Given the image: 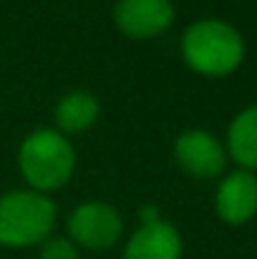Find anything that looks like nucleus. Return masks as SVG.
<instances>
[{
    "instance_id": "nucleus-1",
    "label": "nucleus",
    "mask_w": 257,
    "mask_h": 259,
    "mask_svg": "<svg viewBox=\"0 0 257 259\" xmlns=\"http://www.w3.org/2000/svg\"><path fill=\"white\" fill-rule=\"evenodd\" d=\"M181 58L202 76H227L245 58V38L219 18H202L181 33Z\"/></svg>"
},
{
    "instance_id": "nucleus-7",
    "label": "nucleus",
    "mask_w": 257,
    "mask_h": 259,
    "mask_svg": "<svg viewBox=\"0 0 257 259\" xmlns=\"http://www.w3.org/2000/svg\"><path fill=\"white\" fill-rule=\"evenodd\" d=\"M214 209L230 227H240L257 214V176L247 169L230 171L217 186Z\"/></svg>"
},
{
    "instance_id": "nucleus-11",
    "label": "nucleus",
    "mask_w": 257,
    "mask_h": 259,
    "mask_svg": "<svg viewBox=\"0 0 257 259\" xmlns=\"http://www.w3.org/2000/svg\"><path fill=\"white\" fill-rule=\"evenodd\" d=\"M41 259H79V247L61 234H51L41 244Z\"/></svg>"
},
{
    "instance_id": "nucleus-8",
    "label": "nucleus",
    "mask_w": 257,
    "mask_h": 259,
    "mask_svg": "<svg viewBox=\"0 0 257 259\" xmlns=\"http://www.w3.org/2000/svg\"><path fill=\"white\" fill-rule=\"evenodd\" d=\"M121 259H181L179 229L167 219L144 222L126 242Z\"/></svg>"
},
{
    "instance_id": "nucleus-10",
    "label": "nucleus",
    "mask_w": 257,
    "mask_h": 259,
    "mask_svg": "<svg viewBox=\"0 0 257 259\" xmlns=\"http://www.w3.org/2000/svg\"><path fill=\"white\" fill-rule=\"evenodd\" d=\"M230 156L247 171H257V103L240 111L227 128Z\"/></svg>"
},
{
    "instance_id": "nucleus-4",
    "label": "nucleus",
    "mask_w": 257,
    "mask_h": 259,
    "mask_svg": "<svg viewBox=\"0 0 257 259\" xmlns=\"http://www.w3.org/2000/svg\"><path fill=\"white\" fill-rule=\"evenodd\" d=\"M68 239L91 252H106L119 244L124 234V219L108 201H84L68 214Z\"/></svg>"
},
{
    "instance_id": "nucleus-3",
    "label": "nucleus",
    "mask_w": 257,
    "mask_h": 259,
    "mask_svg": "<svg viewBox=\"0 0 257 259\" xmlns=\"http://www.w3.org/2000/svg\"><path fill=\"white\" fill-rule=\"evenodd\" d=\"M58 209L48 194L15 189L0 196V247H41L56 227Z\"/></svg>"
},
{
    "instance_id": "nucleus-6",
    "label": "nucleus",
    "mask_w": 257,
    "mask_h": 259,
    "mask_svg": "<svg viewBox=\"0 0 257 259\" xmlns=\"http://www.w3.org/2000/svg\"><path fill=\"white\" fill-rule=\"evenodd\" d=\"M114 25L129 38H154L169 30L174 23L171 0H116L114 3Z\"/></svg>"
},
{
    "instance_id": "nucleus-2",
    "label": "nucleus",
    "mask_w": 257,
    "mask_h": 259,
    "mask_svg": "<svg viewBox=\"0 0 257 259\" xmlns=\"http://www.w3.org/2000/svg\"><path fill=\"white\" fill-rule=\"evenodd\" d=\"M18 169L33 191H58L76 171V149L61 131L35 128L18 149Z\"/></svg>"
},
{
    "instance_id": "nucleus-5",
    "label": "nucleus",
    "mask_w": 257,
    "mask_h": 259,
    "mask_svg": "<svg viewBox=\"0 0 257 259\" xmlns=\"http://www.w3.org/2000/svg\"><path fill=\"white\" fill-rule=\"evenodd\" d=\"M174 159L181 166V171L192 174L197 179H212L225 171L227 149L214 134L204 128H189L176 136Z\"/></svg>"
},
{
    "instance_id": "nucleus-9",
    "label": "nucleus",
    "mask_w": 257,
    "mask_h": 259,
    "mask_svg": "<svg viewBox=\"0 0 257 259\" xmlns=\"http://www.w3.org/2000/svg\"><path fill=\"white\" fill-rule=\"evenodd\" d=\"M101 113V103L93 93L88 91H71L66 93L53 111V121H56V131H61L63 136L68 134H84L93 126V121Z\"/></svg>"
}]
</instances>
